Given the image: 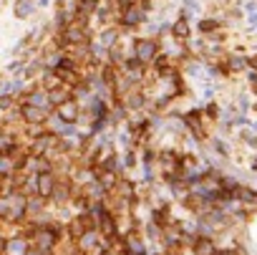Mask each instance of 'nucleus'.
Segmentation results:
<instances>
[{"instance_id": "obj_1", "label": "nucleus", "mask_w": 257, "mask_h": 255, "mask_svg": "<svg viewBox=\"0 0 257 255\" xmlns=\"http://www.w3.org/2000/svg\"><path fill=\"white\" fill-rule=\"evenodd\" d=\"M157 43L154 41H142V43H137V48H134V56H137V61L139 63H152V61H157Z\"/></svg>"}, {"instance_id": "obj_2", "label": "nucleus", "mask_w": 257, "mask_h": 255, "mask_svg": "<svg viewBox=\"0 0 257 255\" xmlns=\"http://www.w3.org/2000/svg\"><path fill=\"white\" fill-rule=\"evenodd\" d=\"M142 18H144V13L139 11V6H126L123 8V16H121V23L126 28H134V26L142 23Z\"/></svg>"}, {"instance_id": "obj_3", "label": "nucleus", "mask_w": 257, "mask_h": 255, "mask_svg": "<svg viewBox=\"0 0 257 255\" xmlns=\"http://www.w3.org/2000/svg\"><path fill=\"white\" fill-rule=\"evenodd\" d=\"M174 33H177V36H182V38H187V33H189V31H187V26H184V23H177Z\"/></svg>"}, {"instance_id": "obj_4", "label": "nucleus", "mask_w": 257, "mask_h": 255, "mask_svg": "<svg viewBox=\"0 0 257 255\" xmlns=\"http://www.w3.org/2000/svg\"><path fill=\"white\" fill-rule=\"evenodd\" d=\"M199 28H202L204 33H209V31H214V23H212V21H204V23H199Z\"/></svg>"}]
</instances>
